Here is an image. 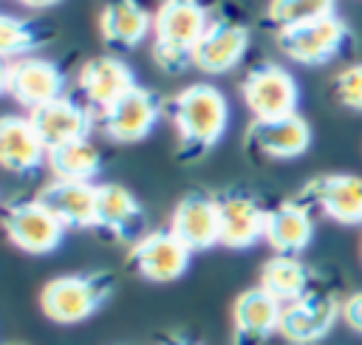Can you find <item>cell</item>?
I'll return each instance as SVG.
<instances>
[{
	"label": "cell",
	"instance_id": "22",
	"mask_svg": "<svg viewBox=\"0 0 362 345\" xmlns=\"http://www.w3.org/2000/svg\"><path fill=\"white\" fill-rule=\"evenodd\" d=\"M144 212L136 195L122 184H96V229H105L107 235L127 240L136 238L141 229Z\"/></svg>",
	"mask_w": 362,
	"mask_h": 345
},
{
	"label": "cell",
	"instance_id": "7",
	"mask_svg": "<svg viewBox=\"0 0 362 345\" xmlns=\"http://www.w3.org/2000/svg\"><path fill=\"white\" fill-rule=\"evenodd\" d=\"M339 317H342V303L334 294L308 291L305 297L283 305L277 334L291 345H314L331 334Z\"/></svg>",
	"mask_w": 362,
	"mask_h": 345
},
{
	"label": "cell",
	"instance_id": "21",
	"mask_svg": "<svg viewBox=\"0 0 362 345\" xmlns=\"http://www.w3.org/2000/svg\"><path fill=\"white\" fill-rule=\"evenodd\" d=\"M314 238V218L305 201H283L266 212L263 240L274 255H300Z\"/></svg>",
	"mask_w": 362,
	"mask_h": 345
},
{
	"label": "cell",
	"instance_id": "26",
	"mask_svg": "<svg viewBox=\"0 0 362 345\" xmlns=\"http://www.w3.org/2000/svg\"><path fill=\"white\" fill-rule=\"evenodd\" d=\"M334 3L337 0H269L266 17L277 31H283L334 14Z\"/></svg>",
	"mask_w": 362,
	"mask_h": 345
},
{
	"label": "cell",
	"instance_id": "32",
	"mask_svg": "<svg viewBox=\"0 0 362 345\" xmlns=\"http://www.w3.org/2000/svg\"><path fill=\"white\" fill-rule=\"evenodd\" d=\"M167 345H195V342H184V339H175V342H167Z\"/></svg>",
	"mask_w": 362,
	"mask_h": 345
},
{
	"label": "cell",
	"instance_id": "8",
	"mask_svg": "<svg viewBox=\"0 0 362 345\" xmlns=\"http://www.w3.org/2000/svg\"><path fill=\"white\" fill-rule=\"evenodd\" d=\"M158 99L153 90L136 85L122 99H116L110 107L102 110V130L116 144H133L153 133L158 122Z\"/></svg>",
	"mask_w": 362,
	"mask_h": 345
},
{
	"label": "cell",
	"instance_id": "30",
	"mask_svg": "<svg viewBox=\"0 0 362 345\" xmlns=\"http://www.w3.org/2000/svg\"><path fill=\"white\" fill-rule=\"evenodd\" d=\"M8 65H11V62L0 59V96L8 93Z\"/></svg>",
	"mask_w": 362,
	"mask_h": 345
},
{
	"label": "cell",
	"instance_id": "20",
	"mask_svg": "<svg viewBox=\"0 0 362 345\" xmlns=\"http://www.w3.org/2000/svg\"><path fill=\"white\" fill-rule=\"evenodd\" d=\"M37 201H42L65 229H90L96 221V184L51 178Z\"/></svg>",
	"mask_w": 362,
	"mask_h": 345
},
{
	"label": "cell",
	"instance_id": "1",
	"mask_svg": "<svg viewBox=\"0 0 362 345\" xmlns=\"http://www.w3.org/2000/svg\"><path fill=\"white\" fill-rule=\"evenodd\" d=\"M173 124L184 147L204 153L215 147L229 127V102L212 82H192L173 99Z\"/></svg>",
	"mask_w": 362,
	"mask_h": 345
},
{
	"label": "cell",
	"instance_id": "28",
	"mask_svg": "<svg viewBox=\"0 0 362 345\" xmlns=\"http://www.w3.org/2000/svg\"><path fill=\"white\" fill-rule=\"evenodd\" d=\"M334 93L342 107L362 113V62H351L334 79Z\"/></svg>",
	"mask_w": 362,
	"mask_h": 345
},
{
	"label": "cell",
	"instance_id": "29",
	"mask_svg": "<svg viewBox=\"0 0 362 345\" xmlns=\"http://www.w3.org/2000/svg\"><path fill=\"white\" fill-rule=\"evenodd\" d=\"M342 320L351 331L362 334V291H354L351 297L342 300Z\"/></svg>",
	"mask_w": 362,
	"mask_h": 345
},
{
	"label": "cell",
	"instance_id": "11",
	"mask_svg": "<svg viewBox=\"0 0 362 345\" xmlns=\"http://www.w3.org/2000/svg\"><path fill=\"white\" fill-rule=\"evenodd\" d=\"M170 232L189 249V252H204L212 246H221V212H218V198L192 192L184 195L173 215H170Z\"/></svg>",
	"mask_w": 362,
	"mask_h": 345
},
{
	"label": "cell",
	"instance_id": "23",
	"mask_svg": "<svg viewBox=\"0 0 362 345\" xmlns=\"http://www.w3.org/2000/svg\"><path fill=\"white\" fill-rule=\"evenodd\" d=\"M99 31L110 45L133 48L153 31V14L139 0H110L99 14Z\"/></svg>",
	"mask_w": 362,
	"mask_h": 345
},
{
	"label": "cell",
	"instance_id": "13",
	"mask_svg": "<svg viewBox=\"0 0 362 345\" xmlns=\"http://www.w3.org/2000/svg\"><path fill=\"white\" fill-rule=\"evenodd\" d=\"M28 119L34 124V130L40 133L42 144L59 147L68 141H79L88 139L93 130V113L88 105H79L71 96H59L48 105H40L34 110H28Z\"/></svg>",
	"mask_w": 362,
	"mask_h": 345
},
{
	"label": "cell",
	"instance_id": "25",
	"mask_svg": "<svg viewBox=\"0 0 362 345\" xmlns=\"http://www.w3.org/2000/svg\"><path fill=\"white\" fill-rule=\"evenodd\" d=\"M45 164H48L51 175L59 178V181L93 184V178L102 170V156L90 144V139H79V141H68V144L51 147Z\"/></svg>",
	"mask_w": 362,
	"mask_h": 345
},
{
	"label": "cell",
	"instance_id": "4",
	"mask_svg": "<svg viewBox=\"0 0 362 345\" xmlns=\"http://www.w3.org/2000/svg\"><path fill=\"white\" fill-rule=\"evenodd\" d=\"M348 40H351L348 23L339 14H328V17L277 31V48L283 51V57L308 68L325 65L328 59L342 54Z\"/></svg>",
	"mask_w": 362,
	"mask_h": 345
},
{
	"label": "cell",
	"instance_id": "16",
	"mask_svg": "<svg viewBox=\"0 0 362 345\" xmlns=\"http://www.w3.org/2000/svg\"><path fill=\"white\" fill-rule=\"evenodd\" d=\"M280 311L283 305L260 286L240 291L232 305L235 345H263L272 334L280 331Z\"/></svg>",
	"mask_w": 362,
	"mask_h": 345
},
{
	"label": "cell",
	"instance_id": "18",
	"mask_svg": "<svg viewBox=\"0 0 362 345\" xmlns=\"http://www.w3.org/2000/svg\"><path fill=\"white\" fill-rule=\"evenodd\" d=\"M249 144L266 158H277V161L297 158L311 147V124L300 113L269 122H252Z\"/></svg>",
	"mask_w": 362,
	"mask_h": 345
},
{
	"label": "cell",
	"instance_id": "24",
	"mask_svg": "<svg viewBox=\"0 0 362 345\" xmlns=\"http://www.w3.org/2000/svg\"><path fill=\"white\" fill-rule=\"evenodd\" d=\"M269 297H274L280 305L294 303L311 291V269L297 255H272L260 266V283Z\"/></svg>",
	"mask_w": 362,
	"mask_h": 345
},
{
	"label": "cell",
	"instance_id": "3",
	"mask_svg": "<svg viewBox=\"0 0 362 345\" xmlns=\"http://www.w3.org/2000/svg\"><path fill=\"white\" fill-rule=\"evenodd\" d=\"M113 294V277L105 271L59 274L40 291L42 314L57 325H76L93 317Z\"/></svg>",
	"mask_w": 362,
	"mask_h": 345
},
{
	"label": "cell",
	"instance_id": "31",
	"mask_svg": "<svg viewBox=\"0 0 362 345\" xmlns=\"http://www.w3.org/2000/svg\"><path fill=\"white\" fill-rule=\"evenodd\" d=\"M23 6H28V8H51V6H57L59 0H20Z\"/></svg>",
	"mask_w": 362,
	"mask_h": 345
},
{
	"label": "cell",
	"instance_id": "12",
	"mask_svg": "<svg viewBox=\"0 0 362 345\" xmlns=\"http://www.w3.org/2000/svg\"><path fill=\"white\" fill-rule=\"evenodd\" d=\"M8 96L34 110L65 96V76L45 57H20L8 65Z\"/></svg>",
	"mask_w": 362,
	"mask_h": 345
},
{
	"label": "cell",
	"instance_id": "17",
	"mask_svg": "<svg viewBox=\"0 0 362 345\" xmlns=\"http://www.w3.org/2000/svg\"><path fill=\"white\" fill-rule=\"evenodd\" d=\"M79 90L85 96L88 105H93L99 113L105 107H110L116 99H122L127 90H133L139 82H136V74L133 68L124 62V59H116V57H96V59H88L82 68H79Z\"/></svg>",
	"mask_w": 362,
	"mask_h": 345
},
{
	"label": "cell",
	"instance_id": "33",
	"mask_svg": "<svg viewBox=\"0 0 362 345\" xmlns=\"http://www.w3.org/2000/svg\"><path fill=\"white\" fill-rule=\"evenodd\" d=\"M11 345H17V342H11Z\"/></svg>",
	"mask_w": 362,
	"mask_h": 345
},
{
	"label": "cell",
	"instance_id": "14",
	"mask_svg": "<svg viewBox=\"0 0 362 345\" xmlns=\"http://www.w3.org/2000/svg\"><path fill=\"white\" fill-rule=\"evenodd\" d=\"M249 51V31L232 20H212L204 37L198 40L189 65L204 74H226L232 71Z\"/></svg>",
	"mask_w": 362,
	"mask_h": 345
},
{
	"label": "cell",
	"instance_id": "15",
	"mask_svg": "<svg viewBox=\"0 0 362 345\" xmlns=\"http://www.w3.org/2000/svg\"><path fill=\"white\" fill-rule=\"evenodd\" d=\"M48 158V147L28 116H0V167L14 175L37 172Z\"/></svg>",
	"mask_w": 362,
	"mask_h": 345
},
{
	"label": "cell",
	"instance_id": "2",
	"mask_svg": "<svg viewBox=\"0 0 362 345\" xmlns=\"http://www.w3.org/2000/svg\"><path fill=\"white\" fill-rule=\"evenodd\" d=\"M209 11L198 0H164L153 14V54L167 71H181L209 28Z\"/></svg>",
	"mask_w": 362,
	"mask_h": 345
},
{
	"label": "cell",
	"instance_id": "27",
	"mask_svg": "<svg viewBox=\"0 0 362 345\" xmlns=\"http://www.w3.org/2000/svg\"><path fill=\"white\" fill-rule=\"evenodd\" d=\"M40 42H42V37L34 31L31 23L0 11V59H8V57L20 59L28 51H34Z\"/></svg>",
	"mask_w": 362,
	"mask_h": 345
},
{
	"label": "cell",
	"instance_id": "9",
	"mask_svg": "<svg viewBox=\"0 0 362 345\" xmlns=\"http://www.w3.org/2000/svg\"><path fill=\"white\" fill-rule=\"evenodd\" d=\"M189 257H192V252L170 229L147 232L130 249L133 269L150 283H173V280H178L189 269Z\"/></svg>",
	"mask_w": 362,
	"mask_h": 345
},
{
	"label": "cell",
	"instance_id": "10",
	"mask_svg": "<svg viewBox=\"0 0 362 345\" xmlns=\"http://www.w3.org/2000/svg\"><path fill=\"white\" fill-rule=\"evenodd\" d=\"M303 201L342 226L362 223V178L354 172H328L305 184Z\"/></svg>",
	"mask_w": 362,
	"mask_h": 345
},
{
	"label": "cell",
	"instance_id": "6",
	"mask_svg": "<svg viewBox=\"0 0 362 345\" xmlns=\"http://www.w3.org/2000/svg\"><path fill=\"white\" fill-rule=\"evenodd\" d=\"M3 229L6 238L25 255H51L65 240V226L57 221V215L37 198L31 201H14L3 212Z\"/></svg>",
	"mask_w": 362,
	"mask_h": 345
},
{
	"label": "cell",
	"instance_id": "5",
	"mask_svg": "<svg viewBox=\"0 0 362 345\" xmlns=\"http://www.w3.org/2000/svg\"><path fill=\"white\" fill-rule=\"evenodd\" d=\"M240 96L255 116V122H269V119H283L297 113L300 105V85L277 62H263L246 74L240 82Z\"/></svg>",
	"mask_w": 362,
	"mask_h": 345
},
{
	"label": "cell",
	"instance_id": "19",
	"mask_svg": "<svg viewBox=\"0 0 362 345\" xmlns=\"http://www.w3.org/2000/svg\"><path fill=\"white\" fill-rule=\"evenodd\" d=\"M221 212V246L226 249H249L263 240L266 232V212L252 195L229 192L218 198Z\"/></svg>",
	"mask_w": 362,
	"mask_h": 345
}]
</instances>
